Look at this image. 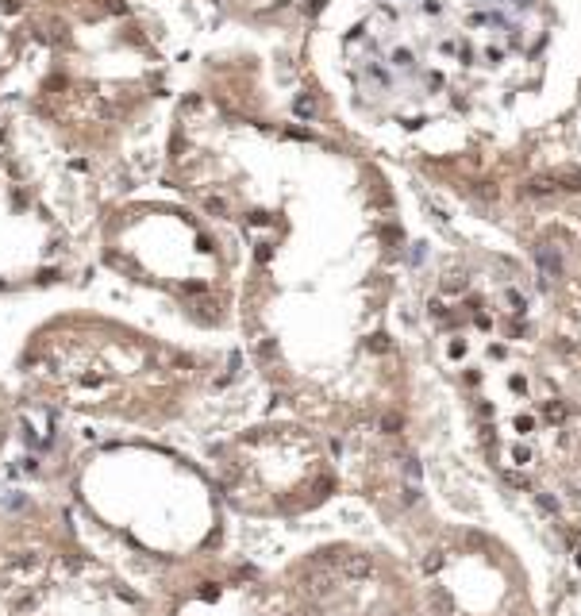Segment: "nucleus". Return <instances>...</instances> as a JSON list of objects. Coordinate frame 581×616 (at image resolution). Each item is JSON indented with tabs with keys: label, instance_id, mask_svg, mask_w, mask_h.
I'll use <instances>...</instances> for the list:
<instances>
[{
	"label": "nucleus",
	"instance_id": "nucleus-1",
	"mask_svg": "<svg viewBox=\"0 0 581 616\" xmlns=\"http://www.w3.org/2000/svg\"><path fill=\"white\" fill-rule=\"evenodd\" d=\"M512 459L523 466V462H531V451H528V447H516V454H512Z\"/></svg>",
	"mask_w": 581,
	"mask_h": 616
},
{
	"label": "nucleus",
	"instance_id": "nucleus-2",
	"mask_svg": "<svg viewBox=\"0 0 581 616\" xmlns=\"http://www.w3.org/2000/svg\"><path fill=\"white\" fill-rule=\"evenodd\" d=\"M539 504H543L546 512H558V501H550V497H546V493H539Z\"/></svg>",
	"mask_w": 581,
	"mask_h": 616
},
{
	"label": "nucleus",
	"instance_id": "nucleus-3",
	"mask_svg": "<svg viewBox=\"0 0 581 616\" xmlns=\"http://www.w3.org/2000/svg\"><path fill=\"white\" fill-rule=\"evenodd\" d=\"M347 570H350V574H366V563H362V558H350Z\"/></svg>",
	"mask_w": 581,
	"mask_h": 616
}]
</instances>
